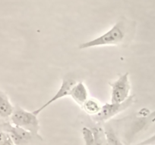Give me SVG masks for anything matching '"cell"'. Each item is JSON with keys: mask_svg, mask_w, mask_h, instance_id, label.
<instances>
[{"mask_svg": "<svg viewBox=\"0 0 155 145\" xmlns=\"http://www.w3.org/2000/svg\"><path fill=\"white\" fill-rule=\"evenodd\" d=\"M128 32L126 20L120 19L109 30L101 35L87 42L80 44L79 49H87L100 46L118 45L125 41Z\"/></svg>", "mask_w": 155, "mask_h": 145, "instance_id": "6da1fadb", "label": "cell"}, {"mask_svg": "<svg viewBox=\"0 0 155 145\" xmlns=\"http://www.w3.org/2000/svg\"><path fill=\"white\" fill-rule=\"evenodd\" d=\"M10 122L15 126L20 127L29 131L33 137L42 140V137L40 134V122L37 116L33 112H29L21 106H15L10 117Z\"/></svg>", "mask_w": 155, "mask_h": 145, "instance_id": "7a4b0ae2", "label": "cell"}, {"mask_svg": "<svg viewBox=\"0 0 155 145\" xmlns=\"http://www.w3.org/2000/svg\"><path fill=\"white\" fill-rule=\"evenodd\" d=\"M134 98L135 95H131L130 97L123 103H115L110 102V103H104L102 105L100 113L96 116H91V119L97 124L107 122L110 119H113L116 115L120 114L124 110H127L133 103Z\"/></svg>", "mask_w": 155, "mask_h": 145, "instance_id": "3957f363", "label": "cell"}, {"mask_svg": "<svg viewBox=\"0 0 155 145\" xmlns=\"http://www.w3.org/2000/svg\"><path fill=\"white\" fill-rule=\"evenodd\" d=\"M110 84L111 86V103H121L130 97L131 83L129 80V72L121 75L116 80Z\"/></svg>", "mask_w": 155, "mask_h": 145, "instance_id": "277c9868", "label": "cell"}, {"mask_svg": "<svg viewBox=\"0 0 155 145\" xmlns=\"http://www.w3.org/2000/svg\"><path fill=\"white\" fill-rule=\"evenodd\" d=\"M76 83H77V82H76L74 78L70 77V76H65L62 79L60 87L56 92V94L48 101H47L44 104H43L41 107H39L38 109H36L35 110H34L33 113L37 115V116H38L41 112L44 111L45 109H47L49 106L53 104V103L60 100V99L67 97V96H69L71 89H72V88Z\"/></svg>", "mask_w": 155, "mask_h": 145, "instance_id": "5b68a950", "label": "cell"}, {"mask_svg": "<svg viewBox=\"0 0 155 145\" xmlns=\"http://www.w3.org/2000/svg\"><path fill=\"white\" fill-rule=\"evenodd\" d=\"M69 96L78 105H79L81 107L84 103L90 98L87 86L82 82H77L74 85L70 92Z\"/></svg>", "mask_w": 155, "mask_h": 145, "instance_id": "8992f818", "label": "cell"}, {"mask_svg": "<svg viewBox=\"0 0 155 145\" xmlns=\"http://www.w3.org/2000/svg\"><path fill=\"white\" fill-rule=\"evenodd\" d=\"M7 134H9L10 137L15 145L25 144L31 141V139L34 137L29 131L13 125Z\"/></svg>", "mask_w": 155, "mask_h": 145, "instance_id": "52a82bcc", "label": "cell"}, {"mask_svg": "<svg viewBox=\"0 0 155 145\" xmlns=\"http://www.w3.org/2000/svg\"><path fill=\"white\" fill-rule=\"evenodd\" d=\"M14 107L8 95L0 90V117L10 119Z\"/></svg>", "mask_w": 155, "mask_h": 145, "instance_id": "ba28073f", "label": "cell"}, {"mask_svg": "<svg viewBox=\"0 0 155 145\" xmlns=\"http://www.w3.org/2000/svg\"><path fill=\"white\" fill-rule=\"evenodd\" d=\"M101 102L95 98H89L82 106L83 110L90 116H94L100 113L102 107Z\"/></svg>", "mask_w": 155, "mask_h": 145, "instance_id": "9c48e42d", "label": "cell"}, {"mask_svg": "<svg viewBox=\"0 0 155 145\" xmlns=\"http://www.w3.org/2000/svg\"><path fill=\"white\" fill-rule=\"evenodd\" d=\"M104 128L106 137H107V145H126L122 141L118 134L115 131L114 128L111 125H107Z\"/></svg>", "mask_w": 155, "mask_h": 145, "instance_id": "30bf717a", "label": "cell"}, {"mask_svg": "<svg viewBox=\"0 0 155 145\" xmlns=\"http://www.w3.org/2000/svg\"><path fill=\"white\" fill-rule=\"evenodd\" d=\"M94 134L96 145H107V137H106L104 128L100 124L94 125L90 127Z\"/></svg>", "mask_w": 155, "mask_h": 145, "instance_id": "8fae6325", "label": "cell"}, {"mask_svg": "<svg viewBox=\"0 0 155 145\" xmlns=\"http://www.w3.org/2000/svg\"><path fill=\"white\" fill-rule=\"evenodd\" d=\"M81 134H82L83 140L84 141L85 145H96V140H95L94 134L91 128L87 126L83 127L81 129Z\"/></svg>", "mask_w": 155, "mask_h": 145, "instance_id": "7c38bea8", "label": "cell"}, {"mask_svg": "<svg viewBox=\"0 0 155 145\" xmlns=\"http://www.w3.org/2000/svg\"><path fill=\"white\" fill-rule=\"evenodd\" d=\"M12 126V124L10 122V119L0 117V132L8 133Z\"/></svg>", "mask_w": 155, "mask_h": 145, "instance_id": "4fadbf2b", "label": "cell"}, {"mask_svg": "<svg viewBox=\"0 0 155 145\" xmlns=\"http://www.w3.org/2000/svg\"><path fill=\"white\" fill-rule=\"evenodd\" d=\"M0 145H15L10 137L9 134L5 132H0Z\"/></svg>", "mask_w": 155, "mask_h": 145, "instance_id": "5bb4252c", "label": "cell"}, {"mask_svg": "<svg viewBox=\"0 0 155 145\" xmlns=\"http://www.w3.org/2000/svg\"><path fill=\"white\" fill-rule=\"evenodd\" d=\"M136 145H155V134L150 136L148 138L145 139L143 141L140 142Z\"/></svg>", "mask_w": 155, "mask_h": 145, "instance_id": "9a60e30c", "label": "cell"}]
</instances>
